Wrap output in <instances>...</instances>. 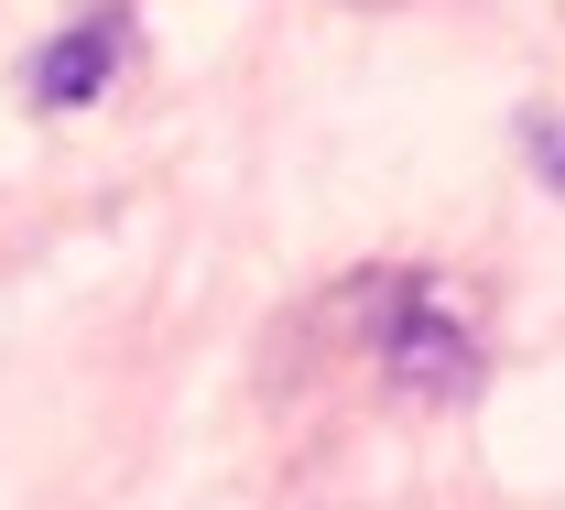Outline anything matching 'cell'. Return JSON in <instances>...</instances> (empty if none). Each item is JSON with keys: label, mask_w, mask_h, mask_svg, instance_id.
<instances>
[{"label": "cell", "mask_w": 565, "mask_h": 510, "mask_svg": "<svg viewBox=\"0 0 565 510\" xmlns=\"http://www.w3.org/2000/svg\"><path fill=\"white\" fill-rule=\"evenodd\" d=\"M381 380L403 402H468L479 391V326L457 315V293L435 272H403L381 304Z\"/></svg>", "instance_id": "1"}, {"label": "cell", "mask_w": 565, "mask_h": 510, "mask_svg": "<svg viewBox=\"0 0 565 510\" xmlns=\"http://www.w3.org/2000/svg\"><path fill=\"white\" fill-rule=\"evenodd\" d=\"M131 66V0H98V11H76L66 33L33 55V109H87V98H109V76Z\"/></svg>", "instance_id": "2"}, {"label": "cell", "mask_w": 565, "mask_h": 510, "mask_svg": "<svg viewBox=\"0 0 565 510\" xmlns=\"http://www.w3.org/2000/svg\"><path fill=\"white\" fill-rule=\"evenodd\" d=\"M533 152H544V163H555V185H565V131H533Z\"/></svg>", "instance_id": "3"}]
</instances>
